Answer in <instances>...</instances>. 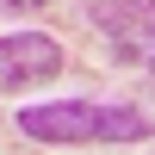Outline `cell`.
I'll return each mask as SVG.
<instances>
[{"instance_id": "obj_1", "label": "cell", "mask_w": 155, "mask_h": 155, "mask_svg": "<svg viewBox=\"0 0 155 155\" xmlns=\"http://www.w3.org/2000/svg\"><path fill=\"white\" fill-rule=\"evenodd\" d=\"M19 130L37 143H137L149 137V118L124 99H50L19 112Z\"/></svg>"}, {"instance_id": "obj_2", "label": "cell", "mask_w": 155, "mask_h": 155, "mask_svg": "<svg viewBox=\"0 0 155 155\" xmlns=\"http://www.w3.org/2000/svg\"><path fill=\"white\" fill-rule=\"evenodd\" d=\"M87 19L106 31L118 62H149L155 68V0H93Z\"/></svg>"}, {"instance_id": "obj_3", "label": "cell", "mask_w": 155, "mask_h": 155, "mask_svg": "<svg viewBox=\"0 0 155 155\" xmlns=\"http://www.w3.org/2000/svg\"><path fill=\"white\" fill-rule=\"evenodd\" d=\"M62 68V50H56V37H44V31H12V37H0V87H37V81H50V74Z\"/></svg>"}, {"instance_id": "obj_4", "label": "cell", "mask_w": 155, "mask_h": 155, "mask_svg": "<svg viewBox=\"0 0 155 155\" xmlns=\"http://www.w3.org/2000/svg\"><path fill=\"white\" fill-rule=\"evenodd\" d=\"M37 6H50V0H0V12H37Z\"/></svg>"}, {"instance_id": "obj_5", "label": "cell", "mask_w": 155, "mask_h": 155, "mask_svg": "<svg viewBox=\"0 0 155 155\" xmlns=\"http://www.w3.org/2000/svg\"><path fill=\"white\" fill-rule=\"evenodd\" d=\"M149 81H155V68H149Z\"/></svg>"}]
</instances>
